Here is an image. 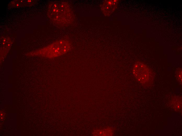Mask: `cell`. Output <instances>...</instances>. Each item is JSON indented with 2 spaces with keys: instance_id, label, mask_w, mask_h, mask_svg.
Listing matches in <instances>:
<instances>
[{
  "instance_id": "obj_2",
  "label": "cell",
  "mask_w": 182,
  "mask_h": 136,
  "mask_svg": "<svg viewBox=\"0 0 182 136\" xmlns=\"http://www.w3.org/2000/svg\"><path fill=\"white\" fill-rule=\"evenodd\" d=\"M71 47V43L68 40H60L43 49L41 54L48 58L55 57L66 53Z\"/></svg>"
},
{
  "instance_id": "obj_3",
  "label": "cell",
  "mask_w": 182,
  "mask_h": 136,
  "mask_svg": "<svg viewBox=\"0 0 182 136\" xmlns=\"http://www.w3.org/2000/svg\"><path fill=\"white\" fill-rule=\"evenodd\" d=\"M134 75L142 85L148 86L151 84L153 79L151 70L145 64L138 62L134 64L133 69Z\"/></svg>"
},
{
  "instance_id": "obj_1",
  "label": "cell",
  "mask_w": 182,
  "mask_h": 136,
  "mask_svg": "<svg viewBox=\"0 0 182 136\" xmlns=\"http://www.w3.org/2000/svg\"><path fill=\"white\" fill-rule=\"evenodd\" d=\"M48 14L52 20L63 26L70 24L73 18V13L69 5L63 1L51 4L49 7Z\"/></svg>"
},
{
  "instance_id": "obj_5",
  "label": "cell",
  "mask_w": 182,
  "mask_h": 136,
  "mask_svg": "<svg viewBox=\"0 0 182 136\" xmlns=\"http://www.w3.org/2000/svg\"><path fill=\"white\" fill-rule=\"evenodd\" d=\"M181 98L179 97H174L171 102V106L176 110H179L181 108Z\"/></svg>"
},
{
  "instance_id": "obj_4",
  "label": "cell",
  "mask_w": 182,
  "mask_h": 136,
  "mask_svg": "<svg viewBox=\"0 0 182 136\" xmlns=\"http://www.w3.org/2000/svg\"><path fill=\"white\" fill-rule=\"evenodd\" d=\"M94 135H111L113 134V131L111 128H107L102 130L95 131L93 133Z\"/></svg>"
},
{
  "instance_id": "obj_6",
  "label": "cell",
  "mask_w": 182,
  "mask_h": 136,
  "mask_svg": "<svg viewBox=\"0 0 182 136\" xmlns=\"http://www.w3.org/2000/svg\"><path fill=\"white\" fill-rule=\"evenodd\" d=\"M181 70H180L179 71H178V73L177 75V77L178 79H179V81H182V73Z\"/></svg>"
}]
</instances>
